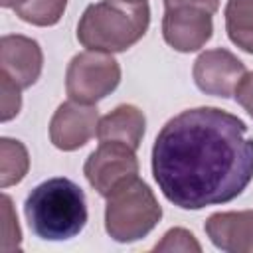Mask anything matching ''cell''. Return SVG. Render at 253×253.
<instances>
[{"instance_id": "obj_11", "label": "cell", "mask_w": 253, "mask_h": 253, "mask_svg": "<svg viewBox=\"0 0 253 253\" xmlns=\"http://www.w3.org/2000/svg\"><path fill=\"white\" fill-rule=\"evenodd\" d=\"M211 243L227 253H253V210L217 211L206 221Z\"/></svg>"}, {"instance_id": "obj_16", "label": "cell", "mask_w": 253, "mask_h": 253, "mask_svg": "<svg viewBox=\"0 0 253 253\" xmlns=\"http://www.w3.org/2000/svg\"><path fill=\"white\" fill-rule=\"evenodd\" d=\"M2 251H18L20 249V241H22V233H20V225H18V217L12 210V200L8 196H2Z\"/></svg>"}, {"instance_id": "obj_15", "label": "cell", "mask_w": 253, "mask_h": 253, "mask_svg": "<svg viewBox=\"0 0 253 253\" xmlns=\"http://www.w3.org/2000/svg\"><path fill=\"white\" fill-rule=\"evenodd\" d=\"M67 6V0H26L16 6V14L34 26H53L59 22Z\"/></svg>"}, {"instance_id": "obj_3", "label": "cell", "mask_w": 253, "mask_h": 253, "mask_svg": "<svg viewBox=\"0 0 253 253\" xmlns=\"http://www.w3.org/2000/svg\"><path fill=\"white\" fill-rule=\"evenodd\" d=\"M148 24L150 8L146 2L101 0L83 12L77 26V40L91 51H125L146 34Z\"/></svg>"}, {"instance_id": "obj_1", "label": "cell", "mask_w": 253, "mask_h": 253, "mask_svg": "<svg viewBox=\"0 0 253 253\" xmlns=\"http://www.w3.org/2000/svg\"><path fill=\"white\" fill-rule=\"evenodd\" d=\"M235 115L217 107L170 119L152 146V174L168 202L202 210L237 198L253 178V138Z\"/></svg>"}, {"instance_id": "obj_13", "label": "cell", "mask_w": 253, "mask_h": 253, "mask_svg": "<svg viewBox=\"0 0 253 253\" xmlns=\"http://www.w3.org/2000/svg\"><path fill=\"white\" fill-rule=\"evenodd\" d=\"M225 30L237 47L253 53V0H227Z\"/></svg>"}, {"instance_id": "obj_17", "label": "cell", "mask_w": 253, "mask_h": 253, "mask_svg": "<svg viewBox=\"0 0 253 253\" xmlns=\"http://www.w3.org/2000/svg\"><path fill=\"white\" fill-rule=\"evenodd\" d=\"M154 251H202V245L196 241L194 233H190L184 227H174L164 233V237L154 245Z\"/></svg>"}, {"instance_id": "obj_4", "label": "cell", "mask_w": 253, "mask_h": 253, "mask_svg": "<svg viewBox=\"0 0 253 253\" xmlns=\"http://www.w3.org/2000/svg\"><path fill=\"white\" fill-rule=\"evenodd\" d=\"M162 217L154 192L138 176L107 196L105 229L119 243H130L150 233Z\"/></svg>"}, {"instance_id": "obj_19", "label": "cell", "mask_w": 253, "mask_h": 253, "mask_svg": "<svg viewBox=\"0 0 253 253\" xmlns=\"http://www.w3.org/2000/svg\"><path fill=\"white\" fill-rule=\"evenodd\" d=\"M233 95H235L237 103L253 117V71H249V73H245L241 77V81L237 83Z\"/></svg>"}, {"instance_id": "obj_21", "label": "cell", "mask_w": 253, "mask_h": 253, "mask_svg": "<svg viewBox=\"0 0 253 253\" xmlns=\"http://www.w3.org/2000/svg\"><path fill=\"white\" fill-rule=\"evenodd\" d=\"M22 2H26V0H0V4H2L4 8H16V6H20Z\"/></svg>"}, {"instance_id": "obj_12", "label": "cell", "mask_w": 253, "mask_h": 253, "mask_svg": "<svg viewBox=\"0 0 253 253\" xmlns=\"http://www.w3.org/2000/svg\"><path fill=\"white\" fill-rule=\"evenodd\" d=\"M144 115L134 105H119L115 111L105 115L97 125L99 140H117L125 142L130 148H138L144 134Z\"/></svg>"}, {"instance_id": "obj_18", "label": "cell", "mask_w": 253, "mask_h": 253, "mask_svg": "<svg viewBox=\"0 0 253 253\" xmlns=\"http://www.w3.org/2000/svg\"><path fill=\"white\" fill-rule=\"evenodd\" d=\"M20 85H16L8 75L0 73V105H2V113H0V119L6 123L10 119H14L18 113H20V107H22V97H20Z\"/></svg>"}, {"instance_id": "obj_8", "label": "cell", "mask_w": 253, "mask_h": 253, "mask_svg": "<svg viewBox=\"0 0 253 253\" xmlns=\"http://www.w3.org/2000/svg\"><path fill=\"white\" fill-rule=\"evenodd\" d=\"M99 111L93 105L67 101L57 107L49 123V138L59 150H77L97 132Z\"/></svg>"}, {"instance_id": "obj_2", "label": "cell", "mask_w": 253, "mask_h": 253, "mask_svg": "<svg viewBox=\"0 0 253 253\" xmlns=\"http://www.w3.org/2000/svg\"><path fill=\"white\" fill-rule=\"evenodd\" d=\"M24 211L32 231L47 241L75 237L87 221L83 190L69 178H49L26 198Z\"/></svg>"}, {"instance_id": "obj_10", "label": "cell", "mask_w": 253, "mask_h": 253, "mask_svg": "<svg viewBox=\"0 0 253 253\" xmlns=\"http://www.w3.org/2000/svg\"><path fill=\"white\" fill-rule=\"evenodd\" d=\"M0 67L22 89L34 85L43 67V53L36 40L26 36H4L0 40Z\"/></svg>"}, {"instance_id": "obj_5", "label": "cell", "mask_w": 253, "mask_h": 253, "mask_svg": "<svg viewBox=\"0 0 253 253\" xmlns=\"http://www.w3.org/2000/svg\"><path fill=\"white\" fill-rule=\"evenodd\" d=\"M121 81L119 61L105 51L77 53L65 73V89L73 101L93 105L117 89Z\"/></svg>"}, {"instance_id": "obj_6", "label": "cell", "mask_w": 253, "mask_h": 253, "mask_svg": "<svg viewBox=\"0 0 253 253\" xmlns=\"http://www.w3.org/2000/svg\"><path fill=\"white\" fill-rule=\"evenodd\" d=\"M87 182L101 194L111 196L119 186L138 176V160L134 148L117 140H103L85 162Z\"/></svg>"}, {"instance_id": "obj_20", "label": "cell", "mask_w": 253, "mask_h": 253, "mask_svg": "<svg viewBox=\"0 0 253 253\" xmlns=\"http://www.w3.org/2000/svg\"><path fill=\"white\" fill-rule=\"evenodd\" d=\"M166 10L170 8H200L208 14H215L219 8V0H164Z\"/></svg>"}, {"instance_id": "obj_9", "label": "cell", "mask_w": 253, "mask_h": 253, "mask_svg": "<svg viewBox=\"0 0 253 253\" xmlns=\"http://www.w3.org/2000/svg\"><path fill=\"white\" fill-rule=\"evenodd\" d=\"M211 14L200 8H170L162 18V36L170 47L190 53L206 45L211 38Z\"/></svg>"}, {"instance_id": "obj_7", "label": "cell", "mask_w": 253, "mask_h": 253, "mask_svg": "<svg viewBox=\"0 0 253 253\" xmlns=\"http://www.w3.org/2000/svg\"><path fill=\"white\" fill-rule=\"evenodd\" d=\"M245 73V65L223 47L208 49L194 61V81L206 95L231 97Z\"/></svg>"}, {"instance_id": "obj_22", "label": "cell", "mask_w": 253, "mask_h": 253, "mask_svg": "<svg viewBox=\"0 0 253 253\" xmlns=\"http://www.w3.org/2000/svg\"><path fill=\"white\" fill-rule=\"evenodd\" d=\"M123 2H126V4H140V2H146V0H123Z\"/></svg>"}, {"instance_id": "obj_14", "label": "cell", "mask_w": 253, "mask_h": 253, "mask_svg": "<svg viewBox=\"0 0 253 253\" xmlns=\"http://www.w3.org/2000/svg\"><path fill=\"white\" fill-rule=\"evenodd\" d=\"M30 166L28 150L20 140L2 138L0 140V186L8 188L18 184Z\"/></svg>"}]
</instances>
